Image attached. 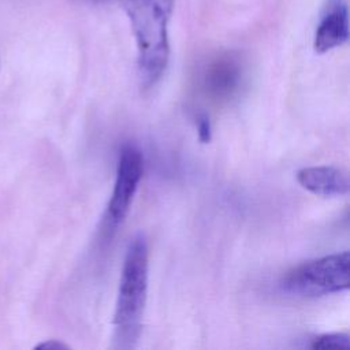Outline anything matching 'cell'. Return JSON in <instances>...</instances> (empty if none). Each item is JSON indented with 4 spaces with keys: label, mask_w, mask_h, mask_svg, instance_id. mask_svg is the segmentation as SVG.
I'll return each mask as SVG.
<instances>
[{
    "label": "cell",
    "mask_w": 350,
    "mask_h": 350,
    "mask_svg": "<svg viewBox=\"0 0 350 350\" xmlns=\"http://www.w3.org/2000/svg\"><path fill=\"white\" fill-rule=\"evenodd\" d=\"M123 4L137 44L139 81L144 88H150L168 64V22L174 0H126Z\"/></svg>",
    "instance_id": "obj_1"
},
{
    "label": "cell",
    "mask_w": 350,
    "mask_h": 350,
    "mask_svg": "<svg viewBox=\"0 0 350 350\" xmlns=\"http://www.w3.org/2000/svg\"><path fill=\"white\" fill-rule=\"evenodd\" d=\"M148 242L144 234H137L127 246L119 282L113 314L116 347L131 349L138 340L148 294Z\"/></svg>",
    "instance_id": "obj_2"
},
{
    "label": "cell",
    "mask_w": 350,
    "mask_h": 350,
    "mask_svg": "<svg viewBox=\"0 0 350 350\" xmlns=\"http://www.w3.org/2000/svg\"><path fill=\"white\" fill-rule=\"evenodd\" d=\"M350 284V253H334L305 261L290 269L280 288L294 297H320L340 293Z\"/></svg>",
    "instance_id": "obj_3"
},
{
    "label": "cell",
    "mask_w": 350,
    "mask_h": 350,
    "mask_svg": "<svg viewBox=\"0 0 350 350\" xmlns=\"http://www.w3.org/2000/svg\"><path fill=\"white\" fill-rule=\"evenodd\" d=\"M144 172V157L134 145H124L119 153L113 190L103 217V235L111 238L129 213L130 204Z\"/></svg>",
    "instance_id": "obj_4"
},
{
    "label": "cell",
    "mask_w": 350,
    "mask_h": 350,
    "mask_svg": "<svg viewBox=\"0 0 350 350\" xmlns=\"http://www.w3.org/2000/svg\"><path fill=\"white\" fill-rule=\"evenodd\" d=\"M245 66L238 53L221 52L212 56L201 68L202 92L217 101L230 100L242 86Z\"/></svg>",
    "instance_id": "obj_5"
},
{
    "label": "cell",
    "mask_w": 350,
    "mask_h": 350,
    "mask_svg": "<svg viewBox=\"0 0 350 350\" xmlns=\"http://www.w3.org/2000/svg\"><path fill=\"white\" fill-rule=\"evenodd\" d=\"M349 38V11L343 0H331L323 12L314 34V51L325 53Z\"/></svg>",
    "instance_id": "obj_6"
},
{
    "label": "cell",
    "mask_w": 350,
    "mask_h": 350,
    "mask_svg": "<svg viewBox=\"0 0 350 350\" xmlns=\"http://www.w3.org/2000/svg\"><path fill=\"white\" fill-rule=\"evenodd\" d=\"M297 180L305 190L320 197L346 196L350 189L347 172L332 165L301 168L297 172Z\"/></svg>",
    "instance_id": "obj_7"
},
{
    "label": "cell",
    "mask_w": 350,
    "mask_h": 350,
    "mask_svg": "<svg viewBox=\"0 0 350 350\" xmlns=\"http://www.w3.org/2000/svg\"><path fill=\"white\" fill-rule=\"evenodd\" d=\"M312 349H349L350 347V336L343 332H332V334H323L312 339L310 343Z\"/></svg>",
    "instance_id": "obj_8"
},
{
    "label": "cell",
    "mask_w": 350,
    "mask_h": 350,
    "mask_svg": "<svg viewBox=\"0 0 350 350\" xmlns=\"http://www.w3.org/2000/svg\"><path fill=\"white\" fill-rule=\"evenodd\" d=\"M197 131H198V139L202 144H208L212 139V126L209 116L202 112L197 116Z\"/></svg>",
    "instance_id": "obj_9"
},
{
    "label": "cell",
    "mask_w": 350,
    "mask_h": 350,
    "mask_svg": "<svg viewBox=\"0 0 350 350\" xmlns=\"http://www.w3.org/2000/svg\"><path fill=\"white\" fill-rule=\"evenodd\" d=\"M67 349H70V346L57 339H49L34 346V350H67Z\"/></svg>",
    "instance_id": "obj_10"
},
{
    "label": "cell",
    "mask_w": 350,
    "mask_h": 350,
    "mask_svg": "<svg viewBox=\"0 0 350 350\" xmlns=\"http://www.w3.org/2000/svg\"><path fill=\"white\" fill-rule=\"evenodd\" d=\"M122 1H124V0H122Z\"/></svg>",
    "instance_id": "obj_11"
}]
</instances>
